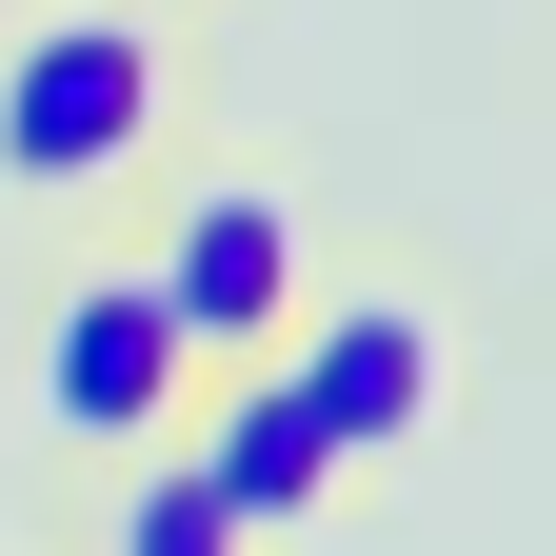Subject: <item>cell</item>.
<instances>
[{
    "label": "cell",
    "instance_id": "6da1fadb",
    "mask_svg": "<svg viewBox=\"0 0 556 556\" xmlns=\"http://www.w3.org/2000/svg\"><path fill=\"white\" fill-rule=\"evenodd\" d=\"M160 139H179V21H139V0H40V21L0 40V199L100 219Z\"/></svg>",
    "mask_w": 556,
    "mask_h": 556
},
{
    "label": "cell",
    "instance_id": "7a4b0ae2",
    "mask_svg": "<svg viewBox=\"0 0 556 556\" xmlns=\"http://www.w3.org/2000/svg\"><path fill=\"white\" fill-rule=\"evenodd\" d=\"M139 278H160V318H179V358L219 378L258 358L278 318H299V278H318V219H299V179H258V160H139Z\"/></svg>",
    "mask_w": 556,
    "mask_h": 556
},
{
    "label": "cell",
    "instance_id": "3957f363",
    "mask_svg": "<svg viewBox=\"0 0 556 556\" xmlns=\"http://www.w3.org/2000/svg\"><path fill=\"white\" fill-rule=\"evenodd\" d=\"M258 358L299 378V417L378 477V457H417V438H438V397H457V318L417 299V278H299V318H278Z\"/></svg>",
    "mask_w": 556,
    "mask_h": 556
},
{
    "label": "cell",
    "instance_id": "277c9868",
    "mask_svg": "<svg viewBox=\"0 0 556 556\" xmlns=\"http://www.w3.org/2000/svg\"><path fill=\"white\" fill-rule=\"evenodd\" d=\"M179 318H160V278H139V239H80V278L40 299V438L60 457H139V438H179Z\"/></svg>",
    "mask_w": 556,
    "mask_h": 556
},
{
    "label": "cell",
    "instance_id": "5b68a950",
    "mask_svg": "<svg viewBox=\"0 0 556 556\" xmlns=\"http://www.w3.org/2000/svg\"><path fill=\"white\" fill-rule=\"evenodd\" d=\"M179 457L219 477V517H239L258 556H299V536L338 517V477H358V457L299 417V378H278V358H219V378H199V397H179Z\"/></svg>",
    "mask_w": 556,
    "mask_h": 556
},
{
    "label": "cell",
    "instance_id": "8992f818",
    "mask_svg": "<svg viewBox=\"0 0 556 556\" xmlns=\"http://www.w3.org/2000/svg\"><path fill=\"white\" fill-rule=\"evenodd\" d=\"M100 556H258V536L219 517V477H199L179 438H139V457H119V497H100Z\"/></svg>",
    "mask_w": 556,
    "mask_h": 556
},
{
    "label": "cell",
    "instance_id": "52a82bcc",
    "mask_svg": "<svg viewBox=\"0 0 556 556\" xmlns=\"http://www.w3.org/2000/svg\"><path fill=\"white\" fill-rule=\"evenodd\" d=\"M139 21H239V0H139Z\"/></svg>",
    "mask_w": 556,
    "mask_h": 556
}]
</instances>
